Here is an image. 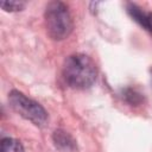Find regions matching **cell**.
<instances>
[{"label": "cell", "mask_w": 152, "mask_h": 152, "mask_svg": "<svg viewBox=\"0 0 152 152\" xmlns=\"http://www.w3.org/2000/svg\"><path fill=\"white\" fill-rule=\"evenodd\" d=\"M127 101L129 103H139L141 101V97H140V94L135 93L134 90H128V93L125 95Z\"/></svg>", "instance_id": "cell-8"}, {"label": "cell", "mask_w": 152, "mask_h": 152, "mask_svg": "<svg viewBox=\"0 0 152 152\" xmlns=\"http://www.w3.org/2000/svg\"><path fill=\"white\" fill-rule=\"evenodd\" d=\"M63 78L65 83L74 89L90 88L97 76L95 62L84 53L69 56L63 65Z\"/></svg>", "instance_id": "cell-1"}, {"label": "cell", "mask_w": 152, "mask_h": 152, "mask_svg": "<svg viewBox=\"0 0 152 152\" xmlns=\"http://www.w3.org/2000/svg\"><path fill=\"white\" fill-rule=\"evenodd\" d=\"M1 152H25L19 140L13 138H5L1 140Z\"/></svg>", "instance_id": "cell-6"}, {"label": "cell", "mask_w": 152, "mask_h": 152, "mask_svg": "<svg viewBox=\"0 0 152 152\" xmlns=\"http://www.w3.org/2000/svg\"><path fill=\"white\" fill-rule=\"evenodd\" d=\"M1 7H2V10L7 11V12H17V11H21L25 7V2H23V1H2Z\"/></svg>", "instance_id": "cell-7"}, {"label": "cell", "mask_w": 152, "mask_h": 152, "mask_svg": "<svg viewBox=\"0 0 152 152\" xmlns=\"http://www.w3.org/2000/svg\"><path fill=\"white\" fill-rule=\"evenodd\" d=\"M44 17L46 32L53 40H63L70 36L72 31V19L68 7L63 2H49Z\"/></svg>", "instance_id": "cell-2"}, {"label": "cell", "mask_w": 152, "mask_h": 152, "mask_svg": "<svg viewBox=\"0 0 152 152\" xmlns=\"http://www.w3.org/2000/svg\"><path fill=\"white\" fill-rule=\"evenodd\" d=\"M128 13L132 15V18L139 23L142 27H145L148 32L152 33V13L144 11L142 8H140L139 6L134 5V4H129L127 6Z\"/></svg>", "instance_id": "cell-4"}, {"label": "cell", "mask_w": 152, "mask_h": 152, "mask_svg": "<svg viewBox=\"0 0 152 152\" xmlns=\"http://www.w3.org/2000/svg\"><path fill=\"white\" fill-rule=\"evenodd\" d=\"M8 101L11 107L23 118L31 121L36 126H45L48 122V113L46 110L34 100L27 97L23 93L18 90H12L8 96Z\"/></svg>", "instance_id": "cell-3"}, {"label": "cell", "mask_w": 152, "mask_h": 152, "mask_svg": "<svg viewBox=\"0 0 152 152\" xmlns=\"http://www.w3.org/2000/svg\"><path fill=\"white\" fill-rule=\"evenodd\" d=\"M52 139H53V142H55L56 147L62 150V151H72L76 147L75 140L71 138V135L69 133H66L63 129L55 131L53 135H52Z\"/></svg>", "instance_id": "cell-5"}]
</instances>
